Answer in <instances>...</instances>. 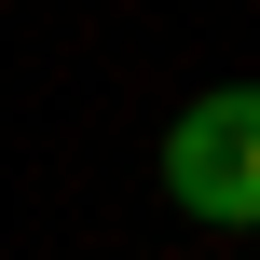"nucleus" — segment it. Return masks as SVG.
I'll list each match as a JSON object with an SVG mask.
<instances>
[{"label":"nucleus","mask_w":260,"mask_h":260,"mask_svg":"<svg viewBox=\"0 0 260 260\" xmlns=\"http://www.w3.org/2000/svg\"><path fill=\"white\" fill-rule=\"evenodd\" d=\"M165 206L206 233H260V82H206L165 123Z\"/></svg>","instance_id":"f257e3e1"}]
</instances>
